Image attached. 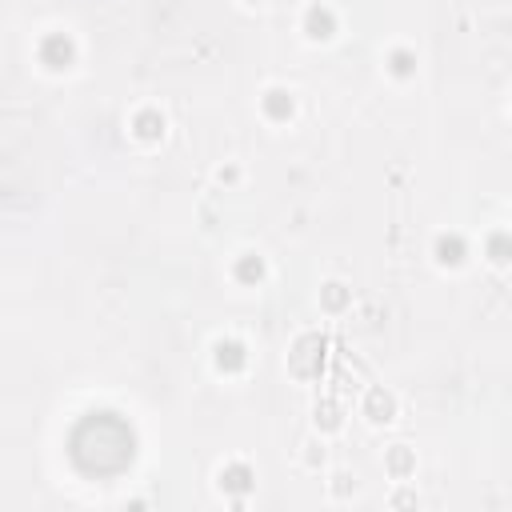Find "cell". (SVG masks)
<instances>
[{
    "label": "cell",
    "instance_id": "cell-1",
    "mask_svg": "<svg viewBox=\"0 0 512 512\" xmlns=\"http://www.w3.org/2000/svg\"><path fill=\"white\" fill-rule=\"evenodd\" d=\"M72 460L88 472V476H112L132 460V432L120 416L112 412H96L84 416L72 432Z\"/></svg>",
    "mask_w": 512,
    "mask_h": 512
}]
</instances>
